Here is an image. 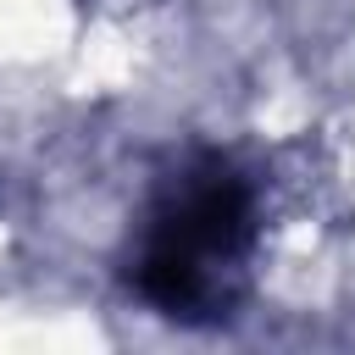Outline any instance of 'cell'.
<instances>
[{
    "mask_svg": "<svg viewBox=\"0 0 355 355\" xmlns=\"http://www.w3.org/2000/svg\"><path fill=\"white\" fill-rule=\"evenodd\" d=\"M250 244H255L250 178L222 155H194L155 194L128 277L161 316L216 322L244 288Z\"/></svg>",
    "mask_w": 355,
    "mask_h": 355,
    "instance_id": "6da1fadb",
    "label": "cell"
}]
</instances>
